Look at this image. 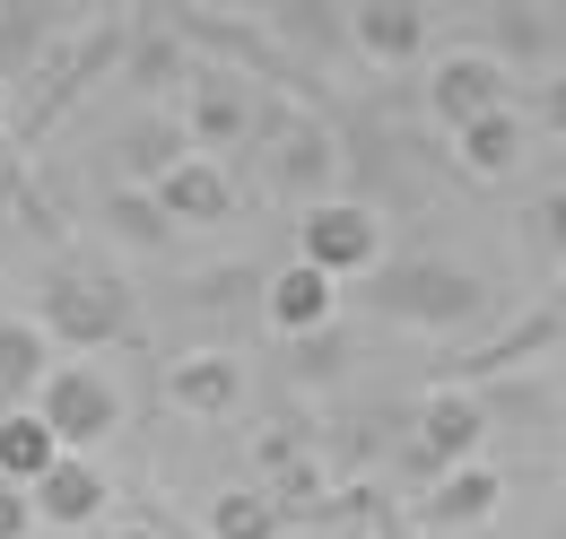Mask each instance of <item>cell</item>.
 <instances>
[{
    "mask_svg": "<svg viewBox=\"0 0 566 539\" xmlns=\"http://www.w3.org/2000/svg\"><path fill=\"white\" fill-rule=\"evenodd\" d=\"M558 478H566V444H558Z\"/></svg>",
    "mask_w": 566,
    "mask_h": 539,
    "instance_id": "obj_28",
    "label": "cell"
},
{
    "mask_svg": "<svg viewBox=\"0 0 566 539\" xmlns=\"http://www.w3.org/2000/svg\"><path fill=\"white\" fill-rule=\"evenodd\" d=\"M184 87H192L184 96V139L201 157H227V148H244V139L262 131V105H253V87L235 70H192Z\"/></svg>",
    "mask_w": 566,
    "mask_h": 539,
    "instance_id": "obj_5",
    "label": "cell"
},
{
    "mask_svg": "<svg viewBox=\"0 0 566 539\" xmlns=\"http://www.w3.org/2000/svg\"><path fill=\"white\" fill-rule=\"evenodd\" d=\"M262 314H271V331H280V339L323 331V323L340 314V278H332V270H314L305 253H296L287 270H271V287H262Z\"/></svg>",
    "mask_w": 566,
    "mask_h": 539,
    "instance_id": "obj_11",
    "label": "cell"
},
{
    "mask_svg": "<svg viewBox=\"0 0 566 539\" xmlns=\"http://www.w3.org/2000/svg\"><path fill=\"white\" fill-rule=\"evenodd\" d=\"M323 183H332V131L314 114H296L280 139V192H314L323 201Z\"/></svg>",
    "mask_w": 566,
    "mask_h": 539,
    "instance_id": "obj_16",
    "label": "cell"
},
{
    "mask_svg": "<svg viewBox=\"0 0 566 539\" xmlns=\"http://www.w3.org/2000/svg\"><path fill=\"white\" fill-rule=\"evenodd\" d=\"M184 148H192V139H184V123H140V131L123 139V183H157Z\"/></svg>",
    "mask_w": 566,
    "mask_h": 539,
    "instance_id": "obj_20",
    "label": "cell"
},
{
    "mask_svg": "<svg viewBox=\"0 0 566 539\" xmlns=\"http://www.w3.org/2000/svg\"><path fill=\"white\" fill-rule=\"evenodd\" d=\"M349 35L375 70H410L427 53V9L419 0H357L349 9Z\"/></svg>",
    "mask_w": 566,
    "mask_h": 539,
    "instance_id": "obj_13",
    "label": "cell"
},
{
    "mask_svg": "<svg viewBox=\"0 0 566 539\" xmlns=\"http://www.w3.org/2000/svg\"><path fill=\"white\" fill-rule=\"evenodd\" d=\"M27 531H35V505H27L18 478H0V539H27Z\"/></svg>",
    "mask_w": 566,
    "mask_h": 539,
    "instance_id": "obj_25",
    "label": "cell"
},
{
    "mask_svg": "<svg viewBox=\"0 0 566 539\" xmlns=\"http://www.w3.org/2000/svg\"><path fill=\"white\" fill-rule=\"evenodd\" d=\"M105 218H114V235H123V244H140V253H157V244L175 235V218L157 209V192H148V183H123V192L105 201Z\"/></svg>",
    "mask_w": 566,
    "mask_h": 539,
    "instance_id": "obj_19",
    "label": "cell"
},
{
    "mask_svg": "<svg viewBox=\"0 0 566 539\" xmlns=\"http://www.w3.org/2000/svg\"><path fill=\"white\" fill-rule=\"evenodd\" d=\"M523 157H532V123H523V105H489V114L453 123V166L480 175V183H505Z\"/></svg>",
    "mask_w": 566,
    "mask_h": 539,
    "instance_id": "obj_10",
    "label": "cell"
},
{
    "mask_svg": "<svg viewBox=\"0 0 566 539\" xmlns=\"http://www.w3.org/2000/svg\"><path fill=\"white\" fill-rule=\"evenodd\" d=\"M0 123H9V78H0Z\"/></svg>",
    "mask_w": 566,
    "mask_h": 539,
    "instance_id": "obj_27",
    "label": "cell"
},
{
    "mask_svg": "<svg viewBox=\"0 0 566 539\" xmlns=\"http://www.w3.org/2000/svg\"><path fill=\"white\" fill-rule=\"evenodd\" d=\"M523 226H532V244H541L549 262H566V183H558V192H541V201L523 209Z\"/></svg>",
    "mask_w": 566,
    "mask_h": 539,
    "instance_id": "obj_23",
    "label": "cell"
},
{
    "mask_svg": "<svg viewBox=\"0 0 566 539\" xmlns=\"http://www.w3.org/2000/svg\"><path fill=\"white\" fill-rule=\"evenodd\" d=\"M35 331L53 339V348H114V339L140 331V314H132V287L123 278H105V270H87V262H62L35 287Z\"/></svg>",
    "mask_w": 566,
    "mask_h": 539,
    "instance_id": "obj_2",
    "label": "cell"
},
{
    "mask_svg": "<svg viewBox=\"0 0 566 539\" xmlns=\"http://www.w3.org/2000/svg\"><path fill=\"white\" fill-rule=\"evenodd\" d=\"M419 471H453V462H480V444H489V409L471 401L462 383H436L419 401Z\"/></svg>",
    "mask_w": 566,
    "mask_h": 539,
    "instance_id": "obj_7",
    "label": "cell"
},
{
    "mask_svg": "<svg viewBox=\"0 0 566 539\" xmlns=\"http://www.w3.org/2000/svg\"><path fill=\"white\" fill-rule=\"evenodd\" d=\"M523 123H532V131H549V139H566V78H541V87H532Z\"/></svg>",
    "mask_w": 566,
    "mask_h": 539,
    "instance_id": "obj_24",
    "label": "cell"
},
{
    "mask_svg": "<svg viewBox=\"0 0 566 539\" xmlns=\"http://www.w3.org/2000/svg\"><path fill=\"white\" fill-rule=\"evenodd\" d=\"M105 496H114L105 471H96L87 453H71V444L27 478V505H35V522H53V531H87V522L105 514Z\"/></svg>",
    "mask_w": 566,
    "mask_h": 539,
    "instance_id": "obj_9",
    "label": "cell"
},
{
    "mask_svg": "<svg viewBox=\"0 0 566 539\" xmlns=\"http://www.w3.org/2000/svg\"><path fill=\"white\" fill-rule=\"evenodd\" d=\"M192 62H184V44H166V35H140L132 44V87H184Z\"/></svg>",
    "mask_w": 566,
    "mask_h": 539,
    "instance_id": "obj_21",
    "label": "cell"
},
{
    "mask_svg": "<svg viewBox=\"0 0 566 539\" xmlns=\"http://www.w3.org/2000/svg\"><path fill=\"white\" fill-rule=\"evenodd\" d=\"M53 453H62V435H53L35 409H0V478H18V487H27Z\"/></svg>",
    "mask_w": 566,
    "mask_h": 539,
    "instance_id": "obj_18",
    "label": "cell"
},
{
    "mask_svg": "<svg viewBox=\"0 0 566 539\" xmlns=\"http://www.w3.org/2000/svg\"><path fill=\"white\" fill-rule=\"evenodd\" d=\"M366 278H375V305H384L392 323L436 331V339L471 331V323L489 314V278H480V270H462V262H401V270L375 262Z\"/></svg>",
    "mask_w": 566,
    "mask_h": 539,
    "instance_id": "obj_1",
    "label": "cell"
},
{
    "mask_svg": "<svg viewBox=\"0 0 566 539\" xmlns=\"http://www.w3.org/2000/svg\"><path fill=\"white\" fill-rule=\"evenodd\" d=\"M489 105H514V70L496 62L489 44H462V53H444V62L427 70V114L444 131L471 123V114H489Z\"/></svg>",
    "mask_w": 566,
    "mask_h": 539,
    "instance_id": "obj_6",
    "label": "cell"
},
{
    "mask_svg": "<svg viewBox=\"0 0 566 539\" xmlns=\"http://www.w3.org/2000/svg\"><path fill=\"white\" fill-rule=\"evenodd\" d=\"M549 339H558V314H523V323H514V331L496 339V348H480L471 366L489 374V366H505V357H523V348H549Z\"/></svg>",
    "mask_w": 566,
    "mask_h": 539,
    "instance_id": "obj_22",
    "label": "cell"
},
{
    "mask_svg": "<svg viewBox=\"0 0 566 539\" xmlns=\"http://www.w3.org/2000/svg\"><path fill=\"white\" fill-rule=\"evenodd\" d=\"M105 539H166V531H157V522H114Z\"/></svg>",
    "mask_w": 566,
    "mask_h": 539,
    "instance_id": "obj_26",
    "label": "cell"
},
{
    "mask_svg": "<svg viewBox=\"0 0 566 539\" xmlns=\"http://www.w3.org/2000/svg\"><path fill=\"white\" fill-rule=\"evenodd\" d=\"M148 192H157V209H166L175 226H227L235 201H244V192H235V175H227L218 157H201V148H184Z\"/></svg>",
    "mask_w": 566,
    "mask_h": 539,
    "instance_id": "obj_8",
    "label": "cell"
},
{
    "mask_svg": "<svg viewBox=\"0 0 566 539\" xmlns=\"http://www.w3.org/2000/svg\"><path fill=\"white\" fill-rule=\"evenodd\" d=\"M44 366H53V339L35 331V314L27 323H0V409H18L35 383H44Z\"/></svg>",
    "mask_w": 566,
    "mask_h": 539,
    "instance_id": "obj_15",
    "label": "cell"
},
{
    "mask_svg": "<svg viewBox=\"0 0 566 539\" xmlns=\"http://www.w3.org/2000/svg\"><path fill=\"white\" fill-rule=\"evenodd\" d=\"M296 253L349 287V278H366V270L384 262V218L366 201H332L323 192V201H305V218H296Z\"/></svg>",
    "mask_w": 566,
    "mask_h": 539,
    "instance_id": "obj_4",
    "label": "cell"
},
{
    "mask_svg": "<svg viewBox=\"0 0 566 539\" xmlns=\"http://www.w3.org/2000/svg\"><path fill=\"white\" fill-rule=\"evenodd\" d=\"M287 514L271 487H227V496H210V539H280Z\"/></svg>",
    "mask_w": 566,
    "mask_h": 539,
    "instance_id": "obj_17",
    "label": "cell"
},
{
    "mask_svg": "<svg viewBox=\"0 0 566 539\" xmlns=\"http://www.w3.org/2000/svg\"><path fill=\"white\" fill-rule=\"evenodd\" d=\"M27 409L71 444V453H87V444H105L114 426H123V392L96 374V366H44V383L27 392Z\"/></svg>",
    "mask_w": 566,
    "mask_h": 539,
    "instance_id": "obj_3",
    "label": "cell"
},
{
    "mask_svg": "<svg viewBox=\"0 0 566 539\" xmlns=\"http://www.w3.org/2000/svg\"><path fill=\"white\" fill-rule=\"evenodd\" d=\"M496 505H505V478L489 462H453V471H436L419 522L427 531H480V522H496Z\"/></svg>",
    "mask_w": 566,
    "mask_h": 539,
    "instance_id": "obj_12",
    "label": "cell"
},
{
    "mask_svg": "<svg viewBox=\"0 0 566 539\" xmlns=\"http://www.w3.org/2000/svg\"><path fill=\"white\" fill-rule=\"evenodd\" d=\"M166 401L184 418H235L244 409V366L227 348H201V357H175L166 366Z\"/></svg>",
    "mask_w": 566,
    "mask_h": 539,
    "instance_id": "obj_14",
    "label": "cell"
}]
</instances>
